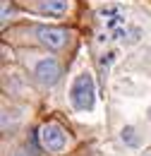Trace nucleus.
<instances>
[{"mask_svg":"<svg viewBox=\"0 0 151 156\" xmlns=\"http://www.w3.org/2000/svg\"><path fill=\"white\" fill-rule=\"evenodd\" d=\"M94 98H96V87L94 77L89 72H82L79 77H75L72 89H70V101L77 111H91L94 108Z\"/></svg>","mask_w":151,"mask_h":156,"instance_id":"f257e3e1","label":"nucleus"},{"mask_svg":"<svg viewBox=\"0 0 151 156\" xmlns=\"http://www.w3.org/2000/svg\"><path fill=\"white\" fill-rule=\"evenodd\" d=\"M38 137H41V147L51 154H58L65 149L67 144V132L58 125V122H43L38 127Z\"/></svg>","mask_w":151,"mask_h":156,"instance_id":"f03ea898","label":"nucleus"},{"mask_svg":"<svg viewBox=\"0 0 151 156\" xmlns=\"http://www.w3.org/2000/svg\"><path fill=\"white\" fill-rule=\"evenodd\" d=\"M34 34H36V39L41 41L43 46H48L51 51H60V48L67 43V31L60 29V27H36Z\"/></svg>","mask_w":151,"mask_h":156,"instance_id":"7ed1b4c3","label":"nucleus"},{"mask_svg":"<svg viewBox=\"0 0 151 156\" xmlns=\"http://www.w3.org/2000/svg\"><path fill=\"white\" fill-rule=\"evenodd\" d=\"M34 75L38 77L41 84L53 87V84H58V79H60V65H58L55 58H43V60H38V62H36Z\"/></svg>","mask_w":151,"mask_h":156,"instance_id":"20e7f679","label":"nucleus"},{"mask_svg":"<svg viewBox=\"0 0 151 156\" xmlns=\"http://www.w3.org/2000/svg\"><path fill=\"white\" fill-rule=\"evenodd\" d=\"M70 10V0H41V12L48 17H62Z\"/></svg>","mask_w":151,"mask_h":156,"instance_id":"39448f33","label":"nucleus"},{"mask_svg":"<svg viewBox=\"0 0 151 156\" xmlns=\"http://www.w3.org/2000/svg\"><path fill=\"white\" fill-rule=\"evenodd\" d=\"M120 135H122V142H125V144H130V147H137V144H139V139L134 137V127H132V125L122 127V132H120Z\"/></svg>","mask_w":151,"mask_h":156,"instance_id":"423d86ee","label":"nucleus"},{"mask_svg":"<svg viewBox=\"0 0 151 156\" xmlns=\"http://www.w3.org/2000/svg\"><path fill=\"white\" fill-rule=\"evenodd\" d=\"M98 15L101 17H118V15H122V7L120 5H108V7H101Z\"/></svg>","mask_w":151,"mask_h":156,"instance_id":"0eeeda50","label":"nucleus"},{"mask_svg":"<svg viewBox=\"0 0 151 156\" xmlns=\"http://www.w3.org/2000/svg\"><path fill=\"white\" fill-rule=\"evenodd\" d=\"M10 15H12V5H10V0H2V22H7Z\"/></svg>","mask_w":151,"mask_h":156,"instance_id":"6e6552de","label":"nucleus"},{"mask_svg":"<svg viewBox=\"0 0 151 156\" xmlns=\"http://www.w3.org/2000/svg\"><path fill=\"white\" fill-rule=\"evenodd\" d=\"M113 58H115V53H106V55L101 58V70H108V65L113 62Z\"/></svg>","mask_w":151,"mask_h":156,"instance_id":"1a4fd4ad","label":"nucleus"},{"mask_svg":"<svg viewBox=\"0 0 151 156\" xmlns=\"http://www.w3.org/2000/svg\"><path fill=\"white\" fill-rule=\"evenodd\" d=\"M122 22H125V17H122V15H118V17H111V20L106 22V27L111 29V27H118V24H122Z\"/></svg>","mask_w":151,"mask_h":156,"instance_id":"9d476101","label":"nucleus"},{"mask_svg":"<svg viewBox=\"0 0 151 156\" xmlns=\"http://www.w3.org/2000/svg\"><path fill=\"white\" fill-rule=\"evenodd\" d=\"M149 120H151V111H149Z\"/></svg>","mask_w":151,"mask_h":156,"instance_id":"9b49d317","label":"nucleus"}]
</instances>
